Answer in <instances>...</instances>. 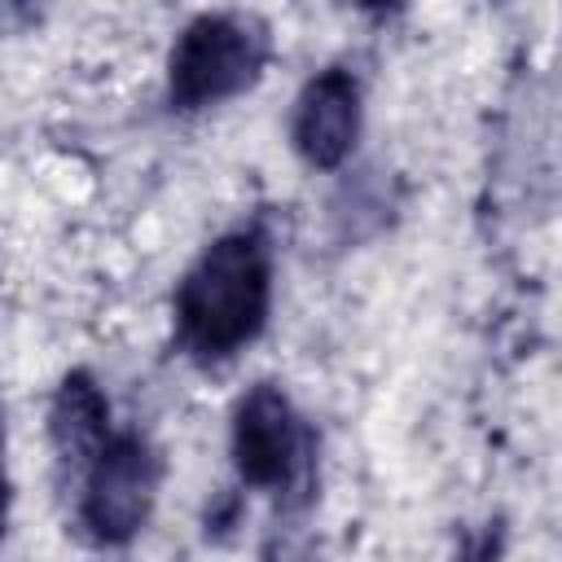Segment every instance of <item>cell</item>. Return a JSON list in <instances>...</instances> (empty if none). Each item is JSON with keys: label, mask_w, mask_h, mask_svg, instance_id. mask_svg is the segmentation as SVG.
I'll list each match as a JSON object with an SVG mask.
<instances>
[{"label": "cell", "mask_w": 562, "mask_h": 562, "mask_svg": "<svg viewBox=\"0 0 562 562\" xmlns=\"http://www.w3.org/2000/svg\"><path fill=\"white\" fill-rule=\"evenodd\" d=\"M272 303V259L255 228L215 237L176 285L171 321L189 360L215 364L259 338Z\"/></svg>", "instance_id": "1"}, {"label": "cell", "mask_w": 562, "mask_h": 562, "mask_svg": "<svg viewBox=\"0 0 562 562\" xmlns=\"http://www.w3.org/2000/svg\"><path fill=\"white\" fill-rule=\"evenodd\" d=\"M268 66V31L237 13L193 18L167 57V97L176 110H206L246 92Z\"/></svg>", "instance_id": "2"}, {"label": "cell", "mask_w": 562, "mask_h": 562, "mask_svg": "<svg viewBox=\"0 0 562 562\" xmlns=\"http://www.w3.org/2000/svg\"><path fill=\"white\" fill-rule=\"evenodd\" d=\"M158 457L136 430H110L79 479V522L97 544H127L154 514Z\"/></svg>", "instance_id": "3"}, {"label": "cell", "mask_w": 562, "mask_h": 562, "mask_svg": "<svg viewBox=\"0 0 562 562\" xmlns=\"http://www.w3.org/2000/svg\"><path fill=\"white\" fill-rule=\"evenodd\" d=\"M307 430L277 382H255L233 408V465L246 487L272 492L299 479Z\"/></svg>", "instance_id": "4"}, {"label": "cell", "mask_w": 562, "mask_h": 562, "mask_svg": "<svg viewBox=\"0 0 562 562\" xmlns=\"http://www.w3.org/2000/svg\"><path fill=\"white\" fill-rule=\"evenodd\" d=\"M360 136V83L347 66H329L321 75H312L303 83V92L294 97V114H290V140L294 154L316 167V171H334Z\"/></svg>", "instance_id": "5"}, {"label": "cell", "mask_w": 562, "mask_h": 562, "mask_svg": "<svg viewBox=\"0 0 562 562\" xmlns=\"http://www.w3.org/2000/svg\"><path fill=\"white\" fill-rule=\"evenodd\" d=\"M48 439H53L57 474L66 483H79L88 461L110 439V400L88 369H70L61 378L53 408H48Z\"/></svg>", "instance_id": "6"}, {"label": "cell", "mask_w": 562, "mask_h": 562, "mask_svg": "<svg viewBox=\"0 0 562 562\" xmlns=\"http://www.w3.org/2000/svg\"><path fill=\"white\" fill-rule=\"evenodd\" d=\"M4 509H9V483H4V413H0V531H4Z\"/></svg>", "instance_id": "7"}, {"label": "cell", "mask_w": 562, "mask_h": 562, "mask_svg": "<svg viewBox=\"0 0 562 562\" xmlns=\"http://www.w3.org/2000/svg\"><path fill=\"white\" fill-rule=\"evenodd\" d=\"M360 9H369V13H391V9H400L404 0H356Z\"/></svg>", "instance_id": "8"}]
</instances>
